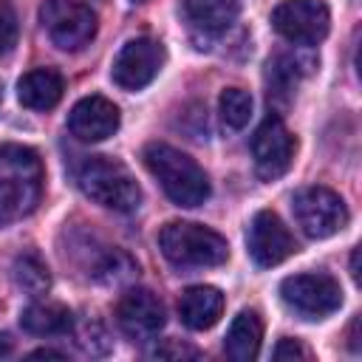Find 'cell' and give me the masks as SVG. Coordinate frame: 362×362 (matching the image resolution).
<instances>
[{"label":"cell","instance_id":"6da1fadb","mask_svg":"<svg viewBox=\"0 0 362 362\" xmlns=\"http://www.w3.org/2000/svg\"><path fill=\"white\" fill-rule=\"evenodd\" d=\"M42 161L25 144H0V226L31 215L42 198Z\"/></svg>","mask_w":362,"mask_h":362},{"label":"cell","instance_id":"7a4b0ae2","mask_svg":"<svg viewBox=\"0 0 362 362\" xmlns=\"http://www.w3.org/2000/svg\"><path fill=\"white\" fill-rule=\"evenodd\" d=\"M144 164L150 175L161 184L164 195L178 206H198L209 198V178L195 158L173 144L150 141L144 147Z\"/></svg>","mask_w":362,"mask_h":362},{"label":"cell","instance_id":"3957f363","mask_svg":"<svg viewBox=\"0 0 362 362\" xmlns=\"http://www.w3.org/2000/svg\"><path fill=\"white\" fill-rule=\"evenodd\" d=\"M158 249L178 269L221 266L229 257V246H226L223 235H218L209 226L192 223V221L164 223L158 232Z\"/></svg>","mask_w":362,"mask_h":362},{"label":"cell","instance_id":"277c9868","mask_svg":"<svg viewBox=\"0 0 362 362\" xmlns=\"http://www.w3.org/2000/svg\"><path fill=\"white\" fill-rule=\"evenodd\" d=\"M76 181H79L82 192L105 209L133 212L141 204V187L119 158H110V156L85 158Z\"/></svg>","mask_w":362,"mask_h":362},{"label":"cell","instance_id":"5b68a950","mask_svg":"<svg viewBox=\"0 0 362 362\" xmlns=\"http://www.w3.org/2000/svg\"><path fill=\"white\" fill-rule=\"evenodd\" d=\"M283 303L303 320H325L342 305V288L331 274L308 272L291 274L280 283Z\"/></svg>","mask_w":362,"mask_h":362},{"label":"cell","instance_id":"8992f818","mask_svg":"<svg viewBox=\"0 0 362 362\" xmlns=\"http://www.w3.org/2000/svg\"><path fill=\"white\" fill-rule=\"evenodd\" d=\"M291 209H294L297 226L314 240L331 238L348 223L345 201L328 187H303V189H297L294 198H291Z\"/></svg>","mask_w":362,"mask_h":362},{"label":"cell","instance_id":"52a82bcc","mask_svg":"<svg viewBox=\"0 0 362 362\" xmlns=\"http://www.w3.org/2000/svg\"><path fill=\"white\" fill-rule=\"evenodd\" d=\"M40 20L51 42L62 51H79L96 34V14L76 0H45L40 6Z\"/></svg>","mask_w":362,"mask_h":362},{"label":"cell","instance_id":"ba28073f","mask_svg":"<svg viewBox=\"0 0 362 362\" xmlns=\"http://www.w3.org/2000/svg\"><path fill=\"white\" fill-rule=\"evenodd\" d=\"M272 25L288 42L317 45L331 28V11L322 0H283L272 11Z\"/></svg>","mask_w":362,"mask_h":362},{"label":"cell","instance_id":"9c48e42d","mask_svg":"<svg viewBox=\"0 0 362 362\" xmlns=\"http://www.w3.org/2000/svg\"><path fill=\"white\" fill-rule=\"evenodd\" d=\"M164 57L167 54H164V45L158 40H150V37L130 40L116 54L110 76L122 90H141L158 76Z\"/></svg>","mask_w":362,"mask_h":362},{"label":"cell","instance_id":"30bf717a","mask_svg":"<svg viewBox=\"0 0 362 362\" xmlns=\"http://www.w3.org/2000/svg\"><path fill=\"white\" fill-rule=\"evenodd\" d=\"M294 147H297L294 136L288 133L283 119L269 113L252 136V156H255L257 175L263 181H274V178L286 175V170L291 167V158H294Z\"/></svg>","mask_w":362,"mask_h":362},{"label":"cell","instance_id":"8fae6325","mask_svg":"<svg viewBox=\"0 0 362 362\" xmlns=\"http://www.w3.org/2000/svg\"><path fill=\"white\" fill-rule=\"evenodd\" d=\"M246 243H249V255L252 260L260 266V269H272L277 263H283L297 246H294V238L288 232V226L280 221L277 212L272 209H260L252 223H249V235H246Z\"/></svg>","mask_w":362,"mask_h":362},{"label":"cell","instance_id":"7c38bea8","mask_svg":"<svg viewBox=\"0 0 362 362\" xmlns=\"http://www.w3.org/2000/svg\"><path fill=\"white\" fill-rule=\"evenodd\" d=\"M116 322L130 339H150L164 328V305L150 288H127L116 305Z\"/></svg>","mask_w":362,"mask_h":362},{"label":"cell","instance_id":"4fadbf2b","mask_svg":"<svg viewBox=\"0 0 362 362\" xmlns=\"http://www.w3.org/2000/svg\"><path fill=\"white\" fill-rule=\"evenodd\" d=\"M68 130L79 141H105L119 130V107L105 96H85L71 107Z\"/></svg>","mask_w":362,"mask_h":362},{"label":"cell","instance_id":"5bb4252c","mask_svg":"<svg viewBox=\"0 0 362 362\" xmlns=\"http://www.w3.org/2000/svg\"><path fill=\"white\" fill-rule=\"evenodd\" d=\"M178 314L187 328L206 331L223 314V294L215 286H189L178 297Z\"/></svg>","mask_w":362,"mask_h":362},{"label":"cell","instance_id":"9a60e30c","mask_svg":"<svg viewBox=\"0 0 362 362\" xmlns=\"http://www.w3.org/2000/svg\"><path fill=\"white\" fill-rule=\"evenodd\" d=\"M62 76L54 68H34L17 82V99L31 110H51L62 99Z\"/></svg>","mask_w":362,"mask_h":362},{"label":"cell","instance_id":"2e32d148","mask_svg":"<svg viewBox=\"0 0 362 362\" xmlns=\"http://www.w3.org/2000/svg\"><path fill=\"white\" fill-rule=\"evenodd\" d=\"M181 8H184V17L192 23V28L204 34H221L238 20L240 3L238 0H184Z\"/></svg>","mask_w":362,"mask_h":362},{"label":"cell","instance_id":"e0dca14e","mask_svg":"<svg viewBox=\"0 0 362 362\" xmlns=\"http://www.w3.org/2000/svg\"><path fill=\"white\" fill-rule=\"evenodd\" d=\"M260 339H263V322L255 311H240L223 339V351L229 359L235 362H252L260 351Z\"/></svg>","mask_w":362,"mask_h":362},{"label":"cell","instance_id":"ac0fdd59","mask_svg":"<svg viewBox=\"0 0 362 362\" xmlns=\"http://www.w3.org/2000/svg\"><path fill=\"white\" fill-rule=\"evenodd\" d=\"M20 325L34 337H59L74 328V314L59 303H34L23 308Z\"/></svg>","mask_w":362,"mask_h":362},{"label":"cell","instance_id":"d6986e66","mask_svg":"<svg viewBox=\"0 0 362 362\" xmlns=\"http://www.w3.org/2000/svg\"><path fill=\"white\" fill-rule=\"evenodd\" d=\"M11 277L17 283L20 291H25L28 297H42L48 288H51V274H48V266L37 257V255H20L11 266Z\"/></svg>","mask_w":362,"mask_h":362},{"label":"cell","instance_id":"ffe728a7","mask_svg":"<svg viewBox=\"0 0 362 362\" xmlns=\"http://www.w3.org/2000/svg\"><path fill=\"white\" fill-rule=\"evenodd\" d=\"M269 99H280V96H291L297 88V76H300V62L288 54H277L274 59H269Z\"/></svg>","mask_w":362,"mask_h":362},{"label":"cell","instance_id":"44dd1931","mask_svg":"<svg viewBox=\"0 0 362 362\" xmlns=\"http://www.w3.org/2000/svg\"><path fill=\"white\" fill-rule=\"evenodd\" d=\"M218 110H221V119L226 127L240 130V127H246V122L252 116V96L243 88H226L218 99Z\"/></svg>","mask_w":362,"mask_h":362},{"label":"cell","instance_id":"7402d4cb","mask_svg":"<svg viewBox=\"0 0 362 362\" xmlns=\"http://www.w3.org/2000/svg\"><path fill=\"white\" fill-rule=\"evenodd\" d=\"M17 34H20V25H17V11L11 3H0V54L11 51L17 45Z\"/></svg>","mask_w":362,"mask_h":362},{"label":"cell","instance_id":"603a6c76","mask_svg":"<svg viewBox=\"0 0 362 362\" xmlns=\"http://www.w3.org/2000/svg\"><path fill=\"white\" fill-rule=\"evenodd\" d=\"M153 356H161V359H195L198 351H195L192 345H184V342L170 339L167 345H158V348L153 351Z\"/></svg>","mask_w":362,"mask_h":362},{"label":"cell","instance_id":"cb8c5ba5","mask_svg":"<svg viewBox=\"0 0 362 362\" xmlns=\"http://www.w3.org/2000/svg\"><path fill=\"white\" fill-rule=\"evenodd\" d=\"M272 356H274V359H308V351H305V348H303L297 339L283 337V339L274 345Z\"/></svg>","mask_w":362,"mask_h":362},{"label":"cell","instance_id":"d4e9b609","mask_svg":"<svg viewBox=\"0 0 362 362\" xmlns=\"http://www.w3.org/2000/svg\"><path fill=\"white\" fill-rule=\"evenodd\" d=\"M31 356L34 359H65V354L54 351V348H37V351H31Z\"/></svg>","mask_w":362,"mask_h":362},{"label":"cell","instance_id":"484cf974","mask_svg":"<svg viewBox=\"0 0 362 362\" xmlns=\"http://www.w3.org/2000/svg\"><path fill=\"white\" fill-rule=\"evenodd\" d=\"M359 249H354V255H351V274H354V280H359Z\"/></svg>","mask_w":362,"mask_h":362},{"label":"cell","instance_id":"4316f807","mask_svg":"<svg viewBox=\"0 0 362 362\" xmlns=\"http://www.w3.org/2000/svg\"><path fill=\"white\" fill-rule=\"evenodd\" d=\"M8 345H11V337H8V334H3V337H0V351L6 354V351H8Z\"/></svg>","mask_w":362,"mask_h":362},{"label":"cell","instance_id":"83f0119b","mask_svg":"<svg viewBox=\"0 0 362 362\" xmlns=\"http://www.w3.org/2000/svg\"><path fill=\"white\" fill-rule=\"evenodd\" d=\"M133 3H144V0H133Z\"/></svg>","mask_w":362,"mask_h":362},{"label":"cell","instance_id":"f1b7e54d","mask_svg":"<svg viewBox=\"0 0 362 362\" xmlns=\"http://www.w3.org/2000/svg\"><path fill=\"white\" fill-rule=\"evenodd\" d=\"M0 99H3V90H0Z\"/></svg>","mask_w":362,"mask_h":362}]
</instances>
